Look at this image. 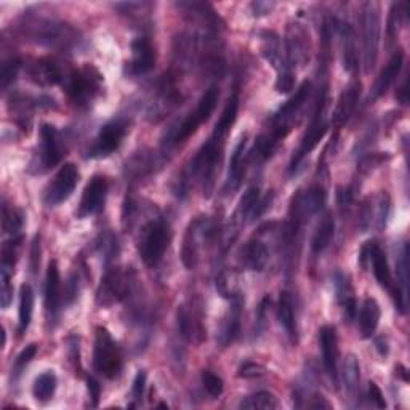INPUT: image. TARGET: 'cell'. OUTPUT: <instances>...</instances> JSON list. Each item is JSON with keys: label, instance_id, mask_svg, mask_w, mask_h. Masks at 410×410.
<instances>
[{"label": "cell", "instance_id": "obj_1", "mask_svg": "<svg viewBox=\"0 0 410 410\" xmlns=\"http://www.w3.org/2000/svg\"><path fill=\"white\" fill-rule=\"evenodd\" d=\"M171 231L169 223L164 220L149 221L141 231L140 244H138V252L141 260L149 268L157 266L164 258L165 250L170 246Z\"/></svg>", "mask_w": 410, "mask_h": 410}, {"label": "cell", "instance_id": "obj_2", "mask_svg": "<svg viewBox=\"0 0 410 410\" xmlns=\"http://www.w3.org/2000/svg\"><path fill=\"white\" fill-rule=\"evenodd\" d=\"M95 370L106 379H116L122 369V354L119 345L112 339L108 330L103 327L96 329L95 349H94Z\"/></svg>", "mask_w": 410, "mask_h": 410}, {"label": "cell", "instance_id": "obj_3", "mask_svg": "<svg viewBox=\"0 0 410 410\" xmlns=\"http://www.w3.org/2000/svg\"><path fill=\"white\" fill-rule=\"evenodd\" d=\"M380 31H381L380 6L375 2H367L364 5V13H362L364 66H366L367 74L374 71L376 59H379Z\"/></svg>", "mask_w": 410, "mask_h": 410}, {"label": "cell", "instance_id": "obj_4", "mask_svg": "<svg viewBox=\"0 0 410 410\" xmlns=\"http://www.w3.org/2000/svg\"><path fill=\"white\" fill-rule=\"evenodd\" d=\"M101 87V76L95 68L85 66L66 79V91L71 101L77 106H89L95 100Z\"/></svg>", "mask_w": 410, "mask_h": 410}, {"label": "cell", "instance_id": "obj_5", "mask_svg": "<svg viewBox=\"0 0 410 410\" xmlns=\"http://www.w3.org/2000/svg\"><path fill=\"white\" fill-rule=\"evenodd\" d=\"M366 260H369L370 263H372L376 282H379L383 289H388L389 292H391L393 299H394V303H396V308H398L401 313H406L407 301L402 299V295L398 290V287L394 286L393 276H391V269H389V264H388V260H386V254L380 249L379 244H376V242H369L367 246L362 249V252H361L362 266H364V263H366Z\"/></svg>", "mask_w": 410, "mask_h": 410}, {"label": "cell", "instance_id": "obj_6", "mask_svg": "<svg viewBox=\"0 0 410 410\" xmlns=\"http://www.w3.org/2000/svg\"><path fill=\"white\" fill-rule=\"evenodd\" d=\"M218 98H220V91H218L216 87H210L207 91H205L199 103H197L196 109L193 112H189L188 117L184 119L180 125H178L175 136H174L175 144L186 141L191 135L196 134L197 129H199L204 122L209 121L211 112H214L216 108Z\"/></svg>", "mask_w": 410, "mask_h": 410}, {"label": "cell", "instance_id": "obj_7", "mask_svg": "<svg viewBox=\"0 0 410 410\" xmlns=\"http://www.w3.org/2000/svg\"><path fill=\"white\" fill-rule=\"evenodd\" d=\"M309 91H311V82L308 81L303 82L299 91L295 94V96L290 98V100L276 112L273 117V131L269 134L276 141H281L282 138L286 136L290 130H292L295 117L300 114L301 108L305 106L309 96Z\"/></svg>", "mask_w": 410, "mask_h": 410}, {"label": "cell", "instance_id": "obj_8", "mask_svg": "<svg viewBox=\"0 0 410 410\" xmlns=\"http://www.w3.org/2000/svg\"><path fill=\"white\" fill-rule=\"evenodd\" d=\"M127 131L129 122L124 121V119H116V121H111L103 125L100 134H98L94 144H91V148L89 149L87 157L103 159L111 156L121 146Z\"/></svg>", "mask_w": 410, "mask_h": 410}, {"label": "cell", "instance_id": "obj_9", "mask_svg": "<svg viewBox=\"0 0 410 410\" xmlns=\"http://www.w3.org/2000/svg\"><path fill=\"white\" fill-rule=\"evenodd\" d=\"M327 131V121H326V96L321 98L319 104H317V111L314 114L313 122H311L308 131L303 136V140L300 143V148L296 149V153L290 162V170L295 171L299 169V165L301 164L303 159H305L311 151H313L319 141L322 140V136L326 135Z\"/></svg>", "mask_w": 410, "mask_h": 410}, {"label": "cell", "instance_id": "obj_10", "mask_svg": "<svg viewBox=\"0 0 410 410\" xmlns=\"http://www.w3.org/2000/svg\"><path fill=\"white\" fill-rule=\"evenodd\" d=\"M79 183V170L74 164H64L51 183L45 189L44 199L49 205H58L68 201Z\"/></svg>", "mask_w": 410, "mask_h": 410}, {"label": "cell", "instance_id": "obj_11", "mask_svg": "<svg viewBox=\"0 0 410 410\" xmlns=\"http://www.w3.org/2000/svg\"><path fill=\"white\" fill-rule=\"evenodd\" d=\"M130 289V277L121 269H109L101 279V286L98 289V305L109 306L112 303L121 301Z\"/></svg>", "mask_w": 410, "mask_h": 410}, {"label": "cell", "instance_id": "obj_12", "mask_svg": "<svg viewBox=\"0 0 410 410\" xmlns=\"http://www.w3.org/2000/svg\"><path fill=\"white\" fill-rule=\"evenodd\" d=\"M178 332L186 341H202L204 340V327H202V314L201 308L191 301L189 305H181L176 313Z\"/></svg>", "mask_w": 410, "mask_h": 410}, {"label": "cell", "instance_id": "obj_13", "mask_svg": "<svg viewBox=\"0 0 410 410\" xmlns=\"http://www.w3.org/2000/svg\"><path fill=\"white\" fill-rule=\"evenodd\" d=\"M106 196H108V180L104 176H94L85 186L81 207H79V216L96 215L104 209Z\"/></svg>", "mask_w": 410, "mask_h": 410}, {"label": "cell", "instance_id": "obj_14", "mask_svg": "<svg viewBox=\"0 0 410 410\" xmlns=\"http://www.w3.org/2000/svg\"><path fill=\"white\" fill-rule=\"evenodd\" d=\"M319 343L322 349V361L326 372L334 386H339V339L334 327L324 326L319 330Z\"/></svg>", "mask_w": 410, "mask_h": 410}, {"label": "cell", "instance_id": "obj_15", "mask_svg": "<svg viewBox=\"0 0 410 410\" xmlns=\"http://www.w3.org/2000/svg\"><path fill=\"white\" fill-rule=\"evenodd\" d=\"M61 157L63 146L58 130L50 124H44L41 129V153H39V161L44 170L55 167L61 161Z\"/></svg>", "mask_w": 410, "mask_h": 410}, {"label": "cell", "instance_id": "obj_16", "mask_svg": "<svg viewBox=\"0 0 410 410\" xmlns=\"http://www.w3.org/2000/svg\"><path fill=\"white\" fill-rule=\"evenodd\" d=\"M156 51L148 37H136L131 42V61L129 63L130 76H143L154 69Z\"/></svg>", "mask_w": 410, "mask_h": 410}, {"label": "cell", "instance_id": "obj_17", "mask_svg": "<svg viewBox=\"0 0 410 410\" xmlns=\"http://www.w3.org/2000/svg\"><path fill=\"white\" fill-rule=\"evenodd\" d=\"M59 303H61V281H59V269L56 261H50L47 269V281H45V308H47L50 321L58 319Z\"/></svg>", "mask_w": 410, "mask_h": 410}, {"label": "cell", "instance_id": "obj_18", "mask_svg": "<svg viewBox=\"0 0 410 410\" xmlns=\"http://www.w3.org/2000/svg\"><path fill=\"white\" fill-rule=\"evenodd\" d=\"M361 96V82L354 81L348 85V87L343 90V94L339 98V103H336V108L334 111V125L335 127H341L345 125L346 121L356 109V104L359 101Z\"/></svg>", "mask_w": 410, "mask_h": 410}, {"label": "cell", "instance_id": "obj_19", "mask_svg": "<svg viewBox=\"0 0 410 410\" xmlns=\"http://www.w3.org/2000/svg\"><path fill=\"white\" fill-rule=\"evenodd\" d=\"M31 81L36 82L42 87H49V85H56L64 79L63 69L59 68V64L55 59L42 58L31 66L29 69Z\"/></svg>", "mask_w": 410, "mask_h": 410}, {"label": "cell", "instance_id": "obj_20", "mask_svg": "<svg viewBox=\"0 0 410 410\" xmlns=\"http://www.w3.org/2000/svg\"><path fill=\"white\" fill-rule=\"evenodd\" d=\"M231 300H233V303H231L226 319H224L223 322L220 336H218V341H220L221 346L231 345V343L239 336V332H241V314H242V305H244L242 296L239 294Z\"/></svg>", "mask_w": 410, "mask_h": 410}, {"label": "cell", "instance_id": "obj_21", "mask_svg": "<svg viewBox=\"0 0 410 410\" xmlns=\"http://www.w3.org/2000/svg\"><path fill=\"white\" fill-rule=\"evenodd\" d=\"M268 260H269V252L261 241L256 239L249 241L246 246L242 247L241 261L247 269L261 273V271L266 268Z\"/></svg>", "mask_w": 410, "mask_h": 410}, {"label": "cell", "instance_id": "obj_22", "mask_svg": "<svg viewBox=\"0 0 410 410\" xmlns=\"http://www.w3.org/2000/svg\"><path fill=\"white\" fill-rule=\"evenodd\" d=\"M402 64H404V53L402 51H396L393 58L389 59V63L386 64V68L381 71V74L379 76L375 82V87H374V100L376 98H380L386 94L389 90V87L394 84L396 79H398L399 72L402 69Z\"/></svg>", "mask_w": 410, "mask_h": 410}, {"label": "cell", "instance_id": "obj_23", "mask_svg": "<svg viewBox=\"0 0 410 410\" xmlns=\"http://www.w3.org/2000/svg\"><path fill=\"white\" fill-rule=\"evenodd\" d=\"M335 289H336V299H339L343 313L348 321H353L356 314H358V303L354 299V290L351 282L346 276L336 274L335 277Z\"/></svg>", "mask_w": 410, "mask_h": 410}, {"label": "cell", "instance_id": "obj_24", "mask_svg": "<svg viewBox=\"0 0 410 410\" xmlns=\"http://www.w3.org/2000/svg\"><path fill=\"white\" fill-rule=\"evenodd\" d=\"M380 305L375 299H366L362 303L361 313H359V329L364 339H370L375 334L376 327L380 322Z\"/></svg>", "mask_w": 410, "mask_h": 410}, {"label": "cell", "instance_id": "obj_25", "mask_svg": "<svg viewBox=\"0 0 410 410\" xmlns=\"http://www.w3.org/2000/svg\"><path fill=\"white\" fill-rule=\"evenodd\" d=\"M246 136L237 143L229 161V175L226 180V191H236L241 186L244 175V154H246Z\"/></svg>", "mask_w": 410, "mask_h": 410}, {"label": "cell", "instance_id": "obj_26", "mask_svg": "<svg viewBox=\"0 0 410 410\" xmlns=\"http://www.w3.org/2000/svg\"><path fill=\"white\" fill-rule=\"evenodd\" d=\"M341 47H343V66L348 72L358 69V49H356V34L349 24H341Z\"/></svg>", "mask_w": 410, "mask_h": 410}, {"label": "cell", "instance_id": "obj_27", "mask_svg": "<svg viewBox=\"0 0 410 410\" xmlns=\"http://www.w3.org/2000/svg\"><path fill=\"white\" fill-rule=\"evenodd\" d=\"M277 317H279L281 326L286 329L287 335L292 339V341L296 340V321L294 313V301L292 296L287 292L281 294L279 306H277Z\"/></svg>", "mask_w": 410, "mask_h": 410}, {"label": "cell", "instance_id": "obj_28", "mask_svg": "<svg viewBox=\"0 0 410 410\" xmlns=\"http://www.w3.org/2000/svg\"><path fill=\"white\" fill-rule=\"evenodd\" d=\"M361 370H359V362L354 356H348V359L345 362V367H343V380H345V391L348 394L349 401H356L359 396V381H361Z\"/></svg>", "mask_w": 410, "mask_h": 410}, {"label": "cell", "instance_id": "obj_29", "mask_svg": "<svg viewBox=\"0 0 410 410\" xmlns=\"http://www.w3.org/2000/svg\"><path fill=\"white\" fill-rule=\"evenodd\" d=\"M66 24H55L50 21H44L41 26H36L34 37L37 39V42L41 44H49V45H56V44H64L66 41H69V37L66 36Z\"/></svg>", "mask_w": 410, "mask_h": 410}, {"label": "cell", "instance_id": "obj_30", "mask_svg": "<svg viewBox=\"0 0 410 410\" xmlns=\"http://www.w3.org/2000/svg\"><path fill=\"white\" fill-rule=\"evenodd\" d=\"M32 311H34V292H32L29 284H23L21 292H19V335L28 330L32 319Z\"/></svg>", "mask_w": 410, "mask_h": 410}, {"label": "cell", "instance_id": "obj_31", "mask_svg": "<svg viewBox=\"0 0 410 410\" xmlns=\"http://www.w3.org/2000/svg\"><path fill=\"white\" fill-rule=\"evenodd\" d=\"M335 236V220L330 215H327L321 221L319 226H317L313 242H311V249H313L314 254H322L326 250L330 242H332Z\"/></svg>", "mask_w": 410, "mask_h": 410}, {"label": "cell", "instance_id": "obj_32", "mask_svg": "<svg viewBox=\"0 0 410 410\" xmlns=\"http://www.w3.org/2000/svg\"><path fill=\"white\" fill-rule=\"evenodd\" d=\"M56 385H58L56 375L53 374L51 370H49V372L37 376L34 386H32V394H34V398L39 402H47L49 399H51V396L55 394Z\"/></svg>", "mask_w": 410, "mask_h": 410}, {"label": "cell", "instance_id": "obj_33", "mask_svg": "<svg viewBox=\"0 0 410 410\" xmlns=\"http://www.w3.org/2000/svg\"><path fill=\"white\" fill-rule=\"evenodd\" d=\"M239 407L249 410H273L279 407V402H277V398L274 394H271L268 391H260L244 399Z\"/></svg>", "mask_w": 410, "mask_h": 410}, {"label": "cell", "instance_id": "obj_34", "mask_svg": "<svg viewBox=\"0 0 410 410\" xmlns=\"http://www.w3.org/2000/svg\"><path fill=\"white\" fill-rule=\"evenodd\" d=\"M2 228L9 236L16 237L19 231L23 228V215L18 210L10 209L9 205H4V214H2Z\"/></svg>", "mask_w": 410, "mask_h": 410}, {"label": "cell", "instance_id": "obj_35", "mask_svg": "<svg viewBox=\"0 0 410 410\" xmlns=\"http://www.w3.org/2000/svg\"><path fill=\"white\" fill-rule=\"evenodd\" d=\"M388 214H389V197L388 194L381 193L379 197L375 199L374 204V218H372V224H375L379 229H383L388 220Z\"/></svg>", "mask_w": 410, "mask_h": 410}, {"label": "cell", "instance_id": "obj_36", "mask_svg": "<svg viewBox=\"0 0 410 410\" xmlns=\"http://www.w3.org/2000/svg\"><path fill=\"white\" fill-rule=\"evenodd\" d=\"M398 276H399V282H398V290L401 295L404 296V300L407 301V290H409V246L404 244V249H402V255L398 264Z\"/></svg>", "mask_w": 410, "mask_h": 410}, {"label": "cell", "instance_id": "obj_37", "mask_svg": "<svg viewBox=\"0 0 410 410\" xmlns=\"http://www.w3.org/2000/svg\"><path fill=\"white\" fill-rule=\"evenodd\" d=\"M258 201H260V188L258 186L249 188L242 196V199L239 202V207H237V214H239L242 218L249 216L254 211Z\"/></svg>", "mask_w": 410, "mask_h": 410}, {"label": "cell", "instance_id": "obj_38", "mask_svg": "<svg viewBox=\"0 0 410 410\" xmlns=\"http://www.w3.org/2000/svg\"><path fill=\"white\" fill-rule=\"evenodd\" d=\"M19 68H21V59L18 58H11L9 61L4 63L2 72H0V85H2L4 90L9 89L10 85L15 82Z\"/></svg>", "mask_w": 410, "mask_h": 410}, {"label": "cell", "instance_id": "obj_39", "mask_svg": "<svg viewBox=\"0 0 410 410\" xmlns=\"http://www.w3.org/2000/svg\"><path fill=\"white\" fill-rule=\"evenodd\" d=\"M202 385L205 391H207L211 398H220L223 394L224 389L223 380L214 372H210V370H204L202 372Z\"/></svg>", "mask_w": 410, "mask_h": 410}, {"label": "cell", "instance_id": "obj_40", "mask_svg": "<svg viewBox=\"0 0 410 410\" xmlns=\"http://www.w3.org/2000/svg\"><path fill=\"white\" fill-rule=\"evenodd\" d=\"M216 290L220 292L224 299H234L236 295H239L236 287L234 276L229 273H220V276L216 277Z\"/></svg>", "mask_w": 410, "mask_h": 410}, {"label": "cell", "instance_id": "obj_41", "mask_svg": "<svg viewBox=\"0 0 410 410\" xmlns=\"http://www.w3.org/2000/svg\"><path fill=\"white\" fill-rule=\"evenodd\" d=\"M13 300V286H11V277L9 269L2 268V274H0V305L4 309L10 306Z\"/></svg>", "mask_w": 410, "mask_h": 410}, {"label": "cell", "instance_id": "obj_42", "mask_svg": "<svg viewBox=\"0 0 410 410\" xmlns=\"http://www.w3.org/2000/svg\"><path fill=\"white\" fill-rule=\"evenodd\" d=\"M36 354H37V345H32L29 346H26L21 353H19V356L16 358L15 361V366H13V372H15V375H19L23 372V370L26 369V366L36 358Z\"/></svg>", "mask_w": 410, "mask_h": 410}, {"label": "cell", "instance_id": "obj_43", "mask_svg": "<svg viewBox=\"0 0 410 410\" xmlns=\"http://www.w3.org/2000/svg\"><path fill=\"white\" fill-rule=\"evenodd\" d=\"M264 374H266V369L263 366L252 361H247L239 367V374L237 375H239L241 379H258V376H263Z\"/></svg>", "mask_w": 410, "mask_h": 410}, {"label": "cell", "instance_id": "obj_44", "mask_svg": "<svg viewBox=\"0 0 410 410\" xmlns=\"http://www.w3.org/2000/svg\"><path fill=\"white\" fill-rule=\"evenodd\" d=\"M402 4H393L391 5V15L388 19V34L389 39H394V36L398 34V28L401 24V18L404 15V11H401Z\"/></svg>", "mask_w": 410, "mask_h": 410}, {"label": "cell", "instance_id": "obj_45", "mask_svg": "<svg viewBox=\"0 0 410 410\" xmlns=\"http://www.w3.org/2000/svg\"><path fill=\"white\" fill-rule=\"evenodd\" d=\"M295 77L294 72H284V74H277L276 79V90L279 94H289L290 90H294Z\"/></svg>", "mask_w": 410, "mask_h": 410}, {"label": "cell", "instance_id": "obj_46", "mask_svg": "<svg viewBox=\"0 0 410 410\" xmlns=\"http://www.w3.org/2000/svg\"><path fill=\"white\" fill-rule=\"evenodd\" d=\"M144 389H146V372L140 370L136 374L135 381H134V399L135 402H141L144 396Z\"/></svg>", "mask_w": 410, "mask_h": 410}, {"label": "cell", "instance_id": "obj_47", "mask_svg": "<svg viewBox=\"0 0 410 410\" xmlns=\"http://www.w3.org/2000/svg\"><path fill=\"white\" fill-rule=\"evenodd\" d=\"M369 396H370V401H372V404H375L379 409H386V401L383 398L381 394V389L376 386V383H370L369 386Z\"/></svg>", "mask_w": 410, "mask_h": 410}, {"label": "cell", "instance_id": "obj_48", "mask_svg": "<svg viewBox=\"0 0 410 410\" xmlns=\"http://www.w3.org/2000/svg\"><path fill=\"white\" fill-rule=\"evenodd\" d=\"M273 197H274L273 193H268L264 197H260V201L256 202L254 211H252V214H250V216H252V220H256L258 216H261L264 214V210H266L271 205V202H273Z\"/></svg>", "mask_w": 410, "mask_h": 410}, {"label": "cell", "instance_id": "obj_49", "mask_svg": "<svg viewBox=\"0 0 410 410\" xmlns=\"http://www.w3.org/2000/svg\"><path fill=\"white\" fill-rule=\"evenodd\" d=\"M89 391H90V398L94 399V406L98 404V399H100V393H101V386L95 379H89Z\"/></svg>", "mask_w": 410, "mask_h": 410}, {"label": "cell", "instance_id": "obj_50", "mask_svg": "<svg viewBox=\"0 0 410 410\" xmlns=\"http://www.w3.org/2000/svg\"><path fill=\"white\" fill-rule=\"evenodd\" d=\"M308 407L311 409H332V406L329 404V402L326 401V398H322V396H314L313 401L309 402Z\"/></svg>", "mask_w": 410, "mask_h": 410}, {"label": "cell", "instance_id": "obj_51", "mask_svg": "<svg viewBox=\"0 0 410 410\" xmlns=\"http://www.w3.org/2000/svg\"><path fill=\"white\" fill-rule=\"evenodd\" d=\"M273 6H274V4H263V2L252 4V9L256 11L255 15H266V13L271 11Z\"/></svg>", "mask_w": 410, "mask_h": 410}]
</instances>
